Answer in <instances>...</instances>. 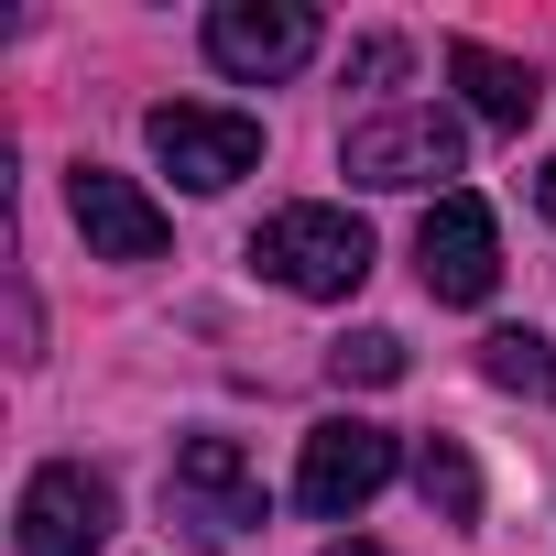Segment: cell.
Segmentation results:
<instances>
[{"instance_id": "obj_1", "label": "cell", "mask_w": 556, "mask_h": 556, "mask_svg": "<svg viewBox=\"0 0 556 556\" xmlns=\"http://www.w3.org/2000/svg\"><path fill=\"white\" fill-rule=\"evenodd\" d=\"M251 262H262V285H285L306 306H339V295H361V273H371V229L350 207H273L251 229Z\"/></svg>"}, {"instance_id": "obj_2", "label": "cell", "mask_w": 556, "mask_h": 556, "mask_svg": "<svg viewBox=\"0 0 556 556\" xmlns=\"http://www.w3.org/2000/svg\"><path fill=\"white\" fill-rule=\"evenodd\" d=\"M164 513L197 534V545H240L262 523V480L240 458V437H186L175 469H164Z\"/></svg>"}, {"instance_id": "obj_3", "label": "cell", "mask_w": 556, "mask_h": 556, "mask_svg": "<svg viewBox=\"0 0 556 556\" xmlns=\"http://www.w3.org/2000/svg\"><path fill=\"white\" fill-rule=\"evenodd\" d=\"M142 131H153V164H164L175 186H197V197H218V186H240V175L262 164V121H251V110H197V99H164Z\"/></svg>"}, {"instance_id": "obj_4", "label": "cell", "mask_w": 556, "mask_h": 556, "mask_svg": "<svg viewBox=\"0 0 556 556\" xmlns=\"http://www.w3.org/2000/svg\"><path fill=\"white\" fill-rule=\"evenodd\" d=\"M458 142L469 131L447 110H382L339 142V164H350V186H437V175H458Z\"/></svg>"}, {"instance_id": "obj_5", "label": "cell", "mask_w": 556, "mask_h": 556, "mask_svg": "<svg viewBox=\"0 0 556 556\" xmlns=\"http://www.w3.org/2000/svg\"><path fill=\"white\" fill-rule=\"evenodd\" d=\"M415 273H426V295L437 306H480L502 285V229L480 197H437L426 229H415Z\"/></svg>"}, {"instance_id": "obj_6", "label": "cell", "mask_w": 556, "mask_h": 556, "mask_svg": "<svg viewBox=\"0 0 556 556\" xmlns=\"http://www.w3.org/2000/svg\"><path fill=\"white\" fill-rule=\"evenodd\" d=\"M306 55H317L306 0H218L207 12V66H229V77H295Z\"/></svg>"}, {"instance_id": "obj_7", "label": "cell", "mask_w": 556, "mask_h": 556, "mask_svg": "<svg viewBox=\"0 0 556 556\" xmlns=\"http://www.w3.org/2000/svg\"><path fill=\"white\" fill-rule=\"evenodd\" d=\"M382 480H393V437H382V426H361V415H328V426L306 437V458H295V502H306V513H328V523H339V513H361Z\"/></svg>"}, {"instance_id": "obj_8", "label": "cell", "mask_w": 556, "mask_h": 556, "mask_svg": "<svg viewBox=\"0 0 556 556\" xmlns=\"http://www.w3.org/2000/svg\"><path fill=\"white\" fill-rule=\"evenodd\" d=\"M66 207H77V229H88V262H164V207L131 186V175H110V164H77L66 175Z\"/></svg>"}, {"instance_id": "obj_9", "label": "cell", "mask_w": 556, "mask_h": 556, "mask_svg": "<svg viewBox=\"0 0 556 556\" xmlns=\"http://www.w3.org/2000/svg\"><path fill=\"white\" fill-rule=\"evenodd\" d=\"M99 534H110V480L99 469L55 458V469L23 480V556H88Z\"/></svg>"}, {"instance_id": "obj_10", "label": "cell", "mask_w": 556, "mask_h": 556, "mask_svg": "<svg viewBox=\"0 0 556 556\" xmlns=\"http://www.w3.org/2000/svg\"><path fill=\"white\" fill-rule=\"evenodd\" d=\"M447 77L469 88V110L480 121H502V131H523L534 121V99H545V77L534 66H513V55H491V45H447Z\"/></svg>"}, {"instance_id": "obj_11", "label": "cell", "mask_w": 556, "mask_h": 556, "mask_svg": "<svg viewBox=\"0 0 556 556\" xmlns=\"http://www.w3.org/2000/svg\"><path fill=\"white\" fill-rule=\"evenodd\" d=\"M415 491H426L437 523H480V469H469L458 437H426V447H415Z\"/></svg>"}, {"instance_id": "obj_12", "label": "cell", "mask_w": 556, "mask_h": 556, "mask_svg": "<svg viewBox=\"0 0 556 556\" xmlns=\"http://www.w3.org/2000/svg\"><path fill=\"white\" fill-rule=\"evenodd\" d=\"M480 371H491L502 393H545V404H556V350H545L534 328H502V339H480Z\"/></svg>"}, {"instance_id": "obj_13", "label": "cell", "mask_w": 556, "mask_h": 556, "mask_svg": "<svg viewBox=\"0 0 556 556\" xmlns=\"http://www.w3.org/2000/svg\"><path fill=\"white\" fill-rule=\"evenodd\" d=\"M328 371H339V382H404V339H393V328H361V339L328 350Z\"/></svg>"}, {"instance_id": "obj_14", "label": "cell", "mask_w": 556, "mask_h": 556, "mask_svg": "<svg viewBox=\"0 0 556 556\" xmlns=\"http://www.w3.org/2000/svg\"><path fill=\"white\" fill-rule=\"evenodd\" d=\"M534 197H545V218H556V164H545V175H534Z\"/></svg>"}, {"instance_id": "obj_15", "label": "cell", "mask_w": 556, "mask_h": 556, "mask_svg": "<svg viewBox=\"0 0 556 556\" xmlns=\"http://www.w3.org/2000/svg\"><path fill=\"white\" fill-rule=\"evenodd\" d=\"M328 556H382V545H328Z\"/></svg>"}]
</instances>
